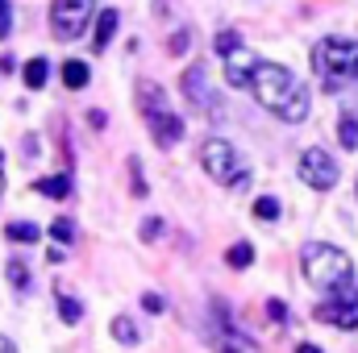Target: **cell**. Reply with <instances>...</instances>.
<instances>
[{
    "mask_svg": "<svg viewBox=\"0 0 358 353\" xmlns=\"http://www.w3.org/2000/svg\"><path fill=\"white\" fill-rule=\"evenodd\" d=\"M250 96L267 112H275L279 121H304L308 117V88L283 63H263L259 59V67L250 75Z\"/></svg>",
    "mask_w": 358,
    "mask_h": 353,
    "instance_id": "obj_1",
    "label": "cell"
},
{
    "mask_svg": "<svg viewBox=\"0 0 358 353\" xmlns=\"http://www.w3.org/2000/svg\"><path fill=\"white\" fill-rule=\"evenodd\" d=\"M313 71L321 75L325 91L358 84V42H350V38H321L313 46Z\"/></svg>",
    "mask_w": 358,
    "mask_h": 353,
    "instance_id": "obj_2",
    "label": "cell"
},
{
    "mask_svg": "<svg viewBox=\"0 0 358 353\" xmlns=\"http://www.w3.org/2000/svg\"><path fill=\"white\" fill-rule=\"evenodd\" d=\"M138 112H142V121L159 146H176L183 137V121H179V112H171L167 91L155 80H138Z\"/></svg>",
    "mask_w": 358,
    "mask_h": 353,
    "instance_id": "obj_3",
    "label": "cell"
},
{
    "mask_svg": "<svg viewBox=\"0 0 358 353\" xmlns=\"http://www.w3.org/2000/svg\"><path fill=\"white\" fill-rule=\"evenodd\" d=\"M300 266H304V278H308L313 287H321V291H334V287H342V283L355 278V262H350V254L338 250V246H321V241L304 246Z\"/></svg>",
    "mask_w": 358,
    "mask_h": 353,
    "instance_id": "obj_4",
    "label": "cell"
},
{
    "mask_svg": "<svg viewBox=\"0 0 358 353\" xmlns=\"http://www.w3.org/2000/svg\"><path fill=\"white\" fill-rule=\"evenodd\" d=\"M200 167L217 179L221 187H234V191L250 187V167L242 163V154H238L225 137H208V142L200 146Z\"/></svg>",
    "mask_w": 358,
    "mask_h": 353,
    "instance_id": "obj_5",
    "label": "cell"
},
{
    "mask_svg": "<svg viewBox=\"0 0 358 353\" xmlns=\"http://www.w3.org/2000/svg\"><path fill=\"white\" fill-rule=\"evenodd\" d=\"M317 320L338 324V329H358V283H342L329 291V299L317 303Z\"/></svg>",
    "mask_w": 358,
    "mask_h": 353,
    "instance_id": "obj_6",
    "label": "cell"
},
{
    "mask_svg": "<svg viewBox=\"0 0 358 353\" xmlns=\"http://www.w3.org/2000/svg\"><path fill=\"white\" fill-rule=\"evenodd\" d=\"M92 13H96V0H55L50 4V29H55V38H63V42L80 38L88 29Z\"/></svg>",
    "mask_w": 358,
    "mask_h": 353,
    "instance_id": "obj_7",
    "label": "cell"
},
{
    "mask_svg": "<svg viewBox=\"0 0 358 353\" xmlns=\"http://www.w3.org/2000/svg\"><path fill=\"white\" fill-rule=\"evenodd\" d=\"M296 167H300V179H304L313 191H334V183H338V163L329 158V150L308 146Z\"/></svg>",
    "mask_w": 358,
    "mask_h": 353,
    "instance_id": "obj_8",
    "label": "cell"
},
{
    "mask_svg": "<svg viewBox=\"0 0 358 353\" xmlns=\"http://www.w3.org/2000/svg\"><path fill=\"white\" fill-rule=\"evenodd\" d=\"M183 100H187L196 112H204V117H221V112H217V96L208 91V75H204L200 63H192V67L183 71Z\"/></svg>",
    "mask_w": 358,
    "mask_h": 353,
    "instance_id": "obj_9",
    "label": "cell"
},
{
    "mask_svg": "<svg viewBox=\"0 0 358 353\" xmlns=\"http://www.w3.org/2000/svg\"><path fill=\"white\" fill-rule=\"evenodd\" d=\"M255 67H259V54L246 50V46H238L234 54H225V80H229V88H250Z\"/></svg>",
    "mask_w": 358,
    "mask_h": 353,
    "instance_id": "obj_10",
    "label": "cell"
},
{
    "mask_svg": "<svg viewBox=\"0 0 358 353\" xmlns=\"http://www.w3.org/2000/svg\"><path fill=\"white\" fill-rule=\"evenodd\" d=\"M117 25H121V17H117V8H104L100 17H96V33H92V50L100 54V50H108V42H113V33H117Z\"/></svg>",
    "mask_w": 358,
    "mask_h": 353,
    "instance_id": "obj_11",
    "label": "cell"
},
{
    "mask_svg": "<svg viewBox=\"0 0 358 353\" xmlns=\"http://www.w3.org/2000/svg\"><path fill=\"white\" fill-rule=\"evenodd\" d=\"M88 80H92L88 63H80V59H67V63H63V84H67L71 91L88 88Z\"/></svg>",
    "mask_w": 358,
    "mask_h": 353,
    "instance_id": "obj_12",
    "label": "cell"
},
{
    "mask_svg": "<svg viewBox=\"0 0 358 353\" xmlns=\"http://www.w3.org/2000/svg\"><path fill=\"white\" fill-rule=\"evenodd\" d=\"M34 187H38L42 195H50V200H67V195H71V179H67V175H50V179H38Z\"/></svg>",
    "mask_w": 358,
    "mask_h": 353,
    "instance_id": "obj_13",
    "label": "cell"
},
{
    "mask_svg": "<svg viewBox=\"0 0 358 353\" xmlns=\"http://www.w3.org/2000/svg\"><path fill=\"white\" fill-rule=\"evenodd\" d=\"M46 80H50V63L46 59H29L25 63V88H46Z\"/></svg>",
    "mask_w": 358,
    "mask_h": 353,
    "instance_id": "obj_14",
    "label": "cell"
},
{
    "mask_svg": "<svg viewBox=\"0 0 358 353\" xmlns=\"http://www.w3.org/2000/svg\"><path fill=\"white\" fill-rule=\"evenodd\" d=\"M4 237H8V241H25V246H34V241L42 237V229L29 225V220H13V225L4 229Z\"/></svg>",
    "mask_w": 358,
    "mask_h": 353,
    "instance_id": "obj_15",
    "label": "cell"
},
{
    "mask_svg": "<svg viewBox=\"0 0 358 353\" xmlns=\"http://www.w3.org/2000/svg\"><path fill=\"white\" fill-rule=\"evenodd\" d=\"M59 316H63V324H80L84 320V303L71 299V295H63V287H59Z\"/></svg>",
    "mask_w": 358,
    "mask_h": 353,
    "instance_id": "obj_16",
    "label": "cell"
},
{
    "mask_svg": "<svg viewBox=\"0 0 358 353\" xmlns=\"http://www.w3.org/2000/svg\"><path fill=\"white\" fill-rule=\"evenodd\" d=\"M225 262L234 266V270H246V266L255 262V250H250V241H238V246H229Z\"/></svg>",
    "mask_w": 358,
    "mask_h": 353,
    "instance_id": "obj_17",
    "label": "cell"
},
{
    "mask_svg": "<svg viewBox=\"0 0 358 353\" xmlns=\"http://www.w3.org/2000/svg\"><path fill=\"white\" fill-rule=\"evenodd\" d=\"M113 337H117L121 345H134V341H138V324H134L129 316H113Z\"/></svg>",
    "mask_w": 358,
    "mask_h": 353,
    "instance_id": "obj_18",
    "label": "cell"
},
{
    "mask_svg": "<svg viewBox=\"0 0 358 353\" xmlns=\"http://www.w3.org/2000/svg\"><path fill=\"white\" fill-rule=\"evenodd\" d=\"M338 137H342V146H346V150H355V146H358V117H355V112H342Z\"/></svg>",
    "mask_w": 358,
    "mask_h": 353,
    "instance_id": "obj_19",
    "label": "cell"
},
{
    "mask_svg": "<svg viewBox=\"0 0 358 353\" xmlns=\"http://www.w3.org/2000/svg\"><path fill=\"white\" fill-rule=\"evenodd\" d=\"M238 46H242V33H238V29H221V33H217V42H213V50H217L221 59H225V54H234Z\"/></svg>",
    "mask_w": 358,
    "mask_h": 353,
    "instance_id": "obj_20",
    "label": "cell"
},
{
    "mask_svg": "<svg viewBox=\"0 0 358 353\" xmlns=\"http://www.w3.org/2000/svg\"><path fill=\"white\" fill-rule=\"evenodd\" d=\"M255 220H279V200H275V195H259V200H255Z\"/></svg>",
    "mask_w": 358,
    "mask_h": 353,
    "instance_id": "obj_21",
    "label": "cell"
},
{
    "mask_svg": "<svg viewBox=\"0 0 358 353\" xmlns=\"http://www.w3.org/2000/svg\"><path fill=\"white\" fill-rule=\"evenodd\" d=\"M50 237H55L59 246H71V241H76V225H71L67 216H59V220L50 225Z\"/></svg>",
    "mask_w": 358,
    "mask_h": 353,
    "instance_id": "obj_22",
    "label": "cell"
},
{
    "mask_svg": "<svg viewBox=\"0 0 358 353\" xmlns=\"http://www.w3.org/2000/svg\"><path fill=\"white\" fill-rule=\"evenodd\" d=\"M8 283H13L17 291H29V270H25L21 258H13V262H8Z\"/></svg>",
    "mask_w": 358,
    "mask_h": 353,
    "instance_id": "obj_23",
    "label": "cell"
},
{
    "mask_svg": "<svg viewBox=\"0 0 358 353\" xmlns=\"http://www.w3.org/2000/svg\"><path fill=\"white\" fill-rule=\"evenodd\" d=\"M187 42H192V33H187V29H179V33H171L167 50H171V54H187Z\"/></svg>",
    "mask_w": 358,
    "mask_h": 353,
    "instance_id": "obj_24",
    "label": "cell"
},
{
    "mask_svg": "<svg viewBox=\"0 0 358 353\" xmlns=\"http://www.w3.org/2000/svg\"><path fill=\"white\" fill-rule=\"evenodd\" d=\"M142 308H146L150 316H163V308H167V303H163V295H155V291H146V295H142Z\"/></svg>",
    "mask_w": 358,
    "mask_h": 353,
    "instance_id": "obj_25",
    "label": "cell"
},
{
    "mask_svg": "<svg viewBox=\"0 0 358 353\" xmlns=\"http://www.w3.org/2000/svg\"><path fill=\"white\" fill-rule=\"evenodd\" d=\"M129 175H134V195H146V179H142V163L129 158Z\"/></svg>",
    "mask_w": 358,
    "mask_h": 353,
    "instance_id": "obj_26",
    "label": "cell"
},
{
    "mask_svg": "<svg viewBox=\"0 0 358 353\" xmlns=\"http://www.w3.org/2000/svg\"><path fill=\"white\" fill-rule=\"evenodd\" d=\"M267 316H271V320H279V324L287 320V308H283V299H267Z\"/></svg>",
    "mask_w": 358,
    "mask_h": 353,
    "instance_id": "obj_27",
    "label": "cell"
},
{
    "mask_svg": "<svg viewBox=\"0 0 358 353\" xmlns=\"http://www.w3.org/2000/svg\"><path fill=\"white\" fill-rule=\"evenodd\" d=\"M159 233H163V220H155V216H150V220L142 225V241H155Z\"/></svg>",
    "mask_w": 358,
    "mask_h": 353,
    "instance_id": "obj_28",
    "label": "cell"
},
{
    "mask_svg": "<svg viewBox=\"0 0 358 353\" xmlns=\"http://www.w3.org/2000/svg\"><path fill=\"white\" fill-rule=\"evenodd\" d=\"M242 350H250L242 337H225V341H221V353H242Z\"/></svg>",
    "mask_w": 358,
    "mask_h": 353,
    "instance_id": "obj_29",
    "label": "cell"
},
{
    "mask_svg": "<svg viewBox=\"0 0 358 353\" xmlns=\"http://www.w3.org/2000/svg\"><path fill=\"white\" fill-rule=\"evenodd\" d=\"M13 33V17H8V4L0 0V38H8Z\"/></svg>",
    "mask_w": 358,
    "mask_h": 353,
    "instance_id": "obj_30",
    "label": "cell"
},
{
    "mask_svg": "<svg viewBox=\"0 0 358 353\" xmlns=\"http://www.w3.org/2000/svg\"><path fill=\"white\" fill-rule=\"evenodd\" d=\"M88 125L92 129H104V112H100V108H92L88 112Z\"/></svg>",
    "mask_w": 358,
    "mask_h": 353,
    "instance_id": "obj_31",
    "label": "cell"
},
{
    "mask_svg": "<svg viewBox=\"0 0 358 353\" xmlns=\"http://www.w3.org/2000/svg\"><path fill=\"white\" fill-rule=\"evenodd\" d=\"M0 353H17V350H13V341H8V337H0Z\"/></svg>",
    "mask_w": 358,
    "mask_h": 353,
    "instance_id": "obj_32",
    "label": "cell"
},
{
    "mask_svg": "<svg viewBox=\"0 0 358 353\" xmlns=\"http://www.w3.org/2000/svg\"><path fill=\"white\" fill-rule=\"evenodd\" d=\"M296 353H321V350H317V345H308V341H304V345H296Z\"/></svg>",
    "mask_w": 358,
    "mask_h": 353,
    "instance_id": "obj_33",
    "label": "cell"
},
{
    "mask_svg": "<svg viewBox=\"0 0 358 353\" xmlns=\"http://www.w3.org/2000/svg\"><path fill=\"white\" fill-rule=\"evenodd\" d=\"M0 195H4V150H0Z\"/></svg>",
    "mask_w": 358,
    "mask_h": 353,
    "instance_id": "obj_34",
    "label": "cell"
}]
</instances>
